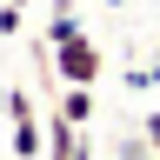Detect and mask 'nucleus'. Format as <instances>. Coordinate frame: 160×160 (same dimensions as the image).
<instances>
[{"label": "nucleus", "instance_id": "nucleus-1", "mask_svg": "<svg viewBox=\"0 0 160 160\" xmlns=\"http://www.w3.org/2000/svg\"><path fill=\"white\" fill-rule=\"evenodd\" d=\"M53 73H60V87H100V73H107V53H100V40L80 27L73 40H60L53 47Z\"/></svg>", "mask_w": 160, "mask_h": 160}, {"label": "nucleus", "instance_id": "nucleus-2", "mask_svg": "<svg viewBox=\"0 0 160 160\" xmlns=\"http://www.w3.org/2000/svg\"><path fill=\"white\" fill-rule=\"evenodd\" d=\"M93 107H100L93 87H60V93H53V113H67L73 127H93Z\"/></svg>", "mask_w": 160, "mask_h": 160}, {"label": "nucleus", "instance_id": "nucleus-3", "mask_svg": "<svg viewBox=\"0 0 160 160\" xmlns=\"http://www.w3.org/2000/svg\"><path fill=\"white\" fill-rule=\"evenodd\" d=\"M127 87H133V93H147V87H160V53L147 60V67H127Z\"/></svg>", "mask_w": 160, "mask_h": 160}, {"label": "nucleus", "instance_id": "nucleus-4", "mask_svg": "<svg viewBox=\"0 0 160 160\" xmlns=\"http://www.w3.org/2000/svg\"><path fill=\"white\" fill-rule=\"evenodd\" d=\"M140 140L160 153V107H147V113H140Z\"/></svg>", "mask_w": 160, "mask_h": 160}, {"label": "nucleus", "instance_id": "nucleus-5", "mask_svg": "<svg viewBox=\"0 0 160 160\" xmlns=\"http://www.w3.org/2000/svg\"><path fill=\"white\" fill-rule=\"evenodd\" d=\"M20 13H27V7H7V0H0V40H13V33H20Z\"/></svg>", "mask_w": 160, "mask_h": 160}, {"label": "nucleus", "instance_id": "nucleus-6", "mask_svg": "<svg viewBox=\"0 0 160 160\" xmlns=\"http://www.w3.org/2000/svg\"><path fill=\"white\" fill-rule=\"evenodd\" d=\"M0 120H7V87H0Z\"/></svg>", "mask_w": 160, "mask_h": 160}, {"label": "nucleus", "instance_id": "nucleus-7", "mask_svg": "<svg viewBox=\"0 0 160 160\" xmlns=\"http://www.w3.org/2000/svg\"><path fill=\"white\" fill-rule=\"evenodd\" d=\"M7 7H27V0H7Z\"/></svg>", "mask_w": 160, "mask_h": 160}, {"label": "nucleus", "instance_id": "nucleus-8", "mask_svg": "<svg viewBox=\"0 0 160 160\" xmlns=\"http://www.w3.org/2000/svg\"><path fill=\"white\" fill-rule=\"evenodd\" d=\"M107 7H120V0H107Z\"/></svg>", "mask_w": 160, "mask_h": 160}]
</instances>
